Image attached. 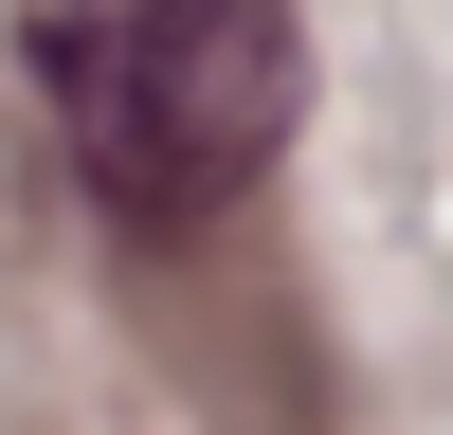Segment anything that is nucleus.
<instances>
[{"label": "nucleus", "mask_w": 453, "mask_h": 435, "mask_svg": "<svg viewBox=\"0 0 453 435\" xmlns=\"http://www.w3.org/2000/svg\"><path fill=\"white\" fill-rule=\"evenodd\" d=\"M36 91L127 218H200L290 145L309 55H290V0H55Z\"/></svg>", "instance_id": "obj_1"}]
</instances>
